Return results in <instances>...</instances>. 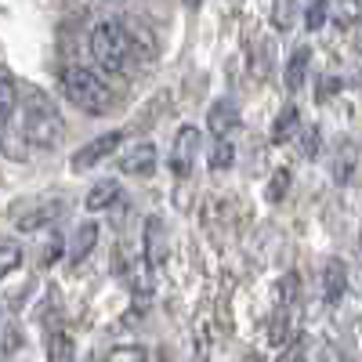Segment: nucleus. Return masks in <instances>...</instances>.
<instances>
[{
  "label": "nucleus",
  "mask_w": 362,
  "mask_h": 362,
  "mask_svg": "<svg viewBox=\"0 0 362 362\" xmlns=\"http://www.w3.org/2000/svg\"><path fill=\"white\" fill-rule=\"evenodd\" d=\"M196 148H199V131H196L192 124H185V127L177 131V138H174V153H170V170H174L177 177L192 174Z\"/></svg>",
  "instance_id": "obj_5"
},
{
  "label": "nucleus",
  "mask_w": 362,
  "mask_h": 362,
  "mask_svg": "<svg viewBox=\"0 0 362 362\" xmlns=\"http://www.w3.org/2000/svg\"><path fill=\"white\" fill-rule=\"evenodd\" d=\"M18 264H22V247L18 243H0V279L11 276Z\"/></svg>",
  "instance_id": "obj_18"
},
{
  "label": "nucleus",
  "mask_w": 362,
  "mask_h": 362,
  "mask_svg": "<svg viewBox=\"0 0 362 362\" xmlns=\"http://www.w3.org/2000/svg\"><path fill=\"white\" fill-rule=\"evenodd\" d=\"M232 163H235V148H232V141H228V138H218L214 153H210V170H228Z\"/></svg>",
  "instance_id": "obj_17"
},
{
  "label": "nucleus",
  "mask_w": 362,
  "mask_h": 362,
  "mask_svg": "<svg viewBox=\"0 0 362 362\" xmlns=\"http://www.w3.org/2000/svg\"><path fill=\"white\" fill-rule=\"evenodd\" d=\"M95 243H98V225H95V221L80 225V228H76V235H73V243H69V264H73V268H76V264H83V261H87V254L95 250Z\"/></svg>",
  "instance_id": "obj_9"
},
{
  "label": "nucleus",
  "mask_w": 362,
  "mask_h": 362,
  "mask_svg": "<svg viewBox=\"0 0 362 362\" xmlns=\"http://www.w3.org/2000/svg\"><path fill=\"white\" fill-rule=\"evenodd\" d=\"M167 257V232L160 218H148L145 221V264L148 268H160Z\"/></svg>",
  "instance_id": "obj_7"
},
{
  "label": "nucleus",
  "mask_w": 362,
  "mask_h": 362,
  "mask_svg": "<svg viewBox=\"0 0 362 362\" xmlns=\"http://www.w3.org/2000/svg\"><path fill=\"white\" fill-rule=\"evenodd\" d=\"M235 124H239V109H235L232 98H221V102L210 105V112H206V127H210V134H214V138H225Z\"/></svg>",
  "instance_id": "obj_8"
},
{
  "label": "nucleus",
  "mask_w": 362,
  "mask_h": 362,
  "mask_svg": "<svg viewBox=\"0 0 362 362\" xmlns=\"http://www.w3.org/2000/svg\"><path fill=\"white\" fill-rule=\"evenodd\" d=\"M297 127H300V112H297V105H286L276 116V124H272V141H290Z\"/></svg>",
  "instance_id": "obj_15"
},
{
  "label": "nucleus",
  "mask_w": 362,
  "mask_h": 362,
  "mask_svg": "<svg viewBox=\"0 0 362 362\" xmlns=\"http://www.w3.org/2000/svg\"><path fill=\"white\" fill-rule=\"evenodd\" d=\"M62 90L76 109H83L90 116H105L112 109V90L105 87V80L95 69H87V66L62 69Z\"/></svg>",
  "instance_id": "obj_2"
},
{
  "label": "nucleus",
  "mask_w": 362,
  "mask_h": 362,
  "mask_svg": "<svg viewBox=\"0 0 362 362\" xmlns=\"http://www.w3.org/2000/svg\"><path fill=\"white\" fill-rule=\"evenodd\" d=\"M119 170L124 174H134V177H148L156 170V145L153 141H141V145H131L124 156H119Z\"/></svg>",
  "instance_id": "obj_6"
},
{
  "label": "nucleus",
  "mask_w": 362,
  "mask_h": 362,
  "mask_svg": "<svg viewBox=\"0 0 362 362\" xmlns=\"http://www.w3.org/2000/svg\"><path fill=\"white\" fill-rule=\"evenodd\" d=\"M308 62H312V51H308V47H297L293 58H290V66H286V87H290V90H300V87H305Z\"/></svg>",
  "instance_id": "obj_13"
},
{
  "label": "nucleus",
  "mask_w": 362,
  "mask_h": 362,
  "mask_svg": "<svg viewBox=\"0 0 362 362\" xmlns=\"http://www.w3.org/2000/svg\"><path fill=\"white\" fill-rule=\"evenodd\" d=\"M322 283H326V305H337V300L344 297V286H348V268L341 261H329Z\"/></svg>",
  "instance_id": "obj_11"
},
{
  "label": "nucleus",
  "mask_w": 362,
  "mask_h": 362,
  "mask_svg": "<svg viewBox=\"0 0 362 362\" xmlns=\"http://www.w3.org/2000/svg\"><path fill=\"white\" fill-rule=\"evenodd\" d=\"M286 189H290V170H286V167H279L276 174H272L268 199H272V203H276V199H283V196H286Z\"/></svg>",
  "instance_id": "obj_20"
},
{
  "label": "nucleus",
  "mask_w": 362,
  "mask_h": 362,
  "mask_svg": "<svg viewBox=\"0 0 362 362\" xmlns=\"http://www.w3.org/2000/svg\"><path fill=\"white\" fill-rule=\"evenodd\" d=\"M58 206H62V199H54L51 206H40L37 214H22V218H18V228H22V232H33V228H40V225L54 221L58 214H62V210H58Z\"/></svg>",
  "instance_id": "obj_16"
},
{
  "label": "nucleus",
  "mask_w": 362,
  "mask_h": 362,
  "mask_svg": "<svg viewBox=\"0 0 362 362\" xmlns=\"http://www.w3.org/2000/svg\"><path fill=\"white\" fill-rule=\"evenodd\" d=\"M326 22V0H312V8L305 11V25L308 29H322Z\"/></svg>",
  "instance_id": "obj_21"
},
{
  "label": "nucleus",
  "mask_w": 362,
  "mask_h": 362,
  "mask_svg": "<svg viewBox=\"0 0 362 362\" xmlns=\"http://www.w3.org/2000/svg\"><path fill=\"white\" fill-rule=\"evenodd\" d=\"M15 109H18V87L8 76H0V134H8L11 119H15Z\"/></svg>",
  "instance_id": "obj_12"
},
{
  "label": "nucleus",
  "mask_w": 362,
  "mask_h": 362,
  "mask_svg": "<svg viewBox=\"0 0 362 362\" xmlns=\"http://www.w3.org/2000/svg\"><path fill=\"white\" fill-rule=\"evenodd\" d=\"M185 4H189V8H199V0H185Z\"/></svg>",
  "instance_id": "obj_23"
},
{
  "label": "nucleus",
  "mask_w": 362,
  "mask_h": 362,
  "mask_svg": "<svg viewBox=\"0 0 362 362\" xmlns=\"http://www.w3.org/2000/svg\"><path fill=\"white\" fill-rule=\"evenodd\" d=\"M119 145H124V131H109V134H102L95 141H87L80 153L73 156V170H90L95 163H102L105 156H112Z\"/></svg>",
  "instance_id": "obj_4"
},
{
  "label": "nucleus",
  "mask_w": 362,
  "mask_h": 362,
  "mask_svg": "<svg viewBox=\"0 0 362 362\" xmlns=\"http://www.w3.org/2000/svg\"><path fill=\"white\" fill-rule=\"evenodd\" d=\"M73 355H76V341L66 329H54L47 337V362H73Z\"/></svg>",
  "instance_id": "obj_14"
},
{
  "label": "nucleus",
  "mask_w": 362,
  "mask_h": 362,
  "mask_svg": "<svg viewBox=\"0 0 362 362\" xmlns=\"http://www.w3.org/2000/svg\"><path fill=\"white\" fill-rule=\"evenodd\" d=\"M116 199H119V181H98V185L87 192L83 206L90 210V214H98V210H109Z\"/></svg>",
  "instance_id": "obj_10"
},
{
  "label": "nucleus",
  "mask_w": 362,
  "mask_h": 362,
  "mask_svg": "<svg viewBox=\"0 0 362 362\" xmlns=\"http://www.w3.org/2000/svg\"><path fill=\"white\" fill-rule=\"evenodd\" d=\"M105 362H148V351L138 344H119L105 355Z\"/></svg>",
  "instance_id": "obj_19"
},
{
  "label": "nucleus",
  "mask_w": 362,
  "mask_h": 362,
  "mask_svg": "<svg viewBox=\"0 0 362 362\" xmlns=\"http://www.w3.org/2000/svg\"><path fill=\"white\" fill-rule=\"evenodd\" d=\"M300 351H305V344H300V341H293L283 355H279V362H305V358H300Z\"/></svg>",
  "instance_id": "obj_22"
},
{
  "label": "nucleus",
  "mask_w": 362,
  "mask_h": 362,
  "mask_svg": "<svg viewBox=\"0 0 362 362\" xmlns=\"http://www.w3.org/2000/svg\"><path fill=\"white\" fill-rule=\"evenodd\" d=\"M22 134H25L29 145H37V148H51V145H58V138H62V116H58V109L44 95H37V90L25 95Z\"/></svg>",
  "instance_id": "obj_3"
},
{
  "label": "nucleus",
  "mask_w": 362,
  "mask_h": 362,
  "mask_svg": "<svg viewBox=\"0 0 362 362\" xmlns=\"http://www.w3.org/2000/svg\"><path fill=\"white\" fill-rule=\"evenodd\" d=\"M138 40H145L138 29H131L127 22H116V18H105L90 29V54H95V62L109 73H119L127 76L138 69Z\"/></svg>",
  "instance_id": "obj_1"
}]
</instances>
